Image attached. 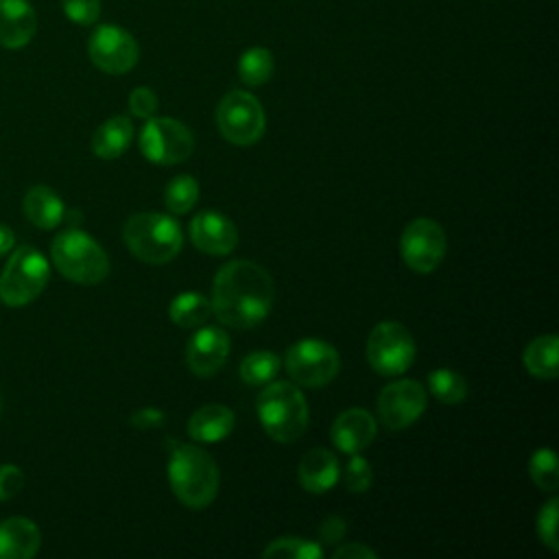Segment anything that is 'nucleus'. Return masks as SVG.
<instances>
[{
	"mask_svg": "<svg viewBox=\"0 0 559 559\" xmlns=\"http://www.w3.org/2000/svg\"><path fill=\"white\" fill-rule=\"evenodd\" d=\"M216 124L221 135L236 146H251L264 135L266 116L260 100L245 92H227L216 107Z\"/></svg>",
	"mask_w": 559,
	"mask_h": 559,
	"instance_id": "0eeeda50",
	"label": "nucleus"
},
{
	"mask_svg": "<svg viewBox=\"0 0 559 559\" xmlns=\"http://www.w3.org/2000/svg\"><path fill=\"white\" fill-rule=\"evenodd\" d=\"M0 411H2V395H0Z\"/></svg>",
	"mask_w": 559,
	"mask_h": 559,
	"instance_id": "ea45409f",
	"label": "nucleus"
},
{
	"mask_svg": "<svg viewBox=\"0 0 559 559\" xmlns=\"http://www.w3.org/2000/svg\"><path fill=\"white\" fill-rule=\"evenodd\" d=\"M24 487V472L17 465H0V500H9Z\"/></svg>",
	"mask_w": 559,
	"mask_h": 559,
	"instance_id": "f704fd0d",
	"label": "nucleus"
},
{
	"mask_svg": "<svg viewBox=\"0 0 559 559\" xmlns=\"http://www.w3.org/2000/svg\"><path fill=\"white\" fill-rule=\"evenodd\" d=\"M557 352H559V338L555 334H544L533 338L526 345L522 354V362L531 376L539 380H552L559 373Z\"/></svg>",
	"mask_w": 559,
	"mask_h": 559,
	"instance_id": "5701e85b",
	"label": "nucleus"
},
{
	"mask_svg": "<svg viewBox=\"0 0 559 559\" xmlns=\"http://www.w3.org/2000/svg\"><path fill=\"white\" fill-rule=\"evenodd\" d=\"M164 419H166V415H164V411H159V408H140V411H135V413L131 415L129 421H131V426L146 430V428H157V426H162Z\"/></svg>",
	"mask_w": 559,
	"mask_h": 559,
	"instance_id": "e433bc0d",
	"label": "nucleus"
},
{
	"mask_svg": "<svg viewBox=\"0 0 559 559\" xmlns=\"http://www.w3.org/2000/svg\"><path fill=\"white\" fill-rule=\"evenodd\" d=\"M334 559H378V552L371 550L369 546L360 544V542H352V544H343L332 552Z\"/></svg>",
	"mask_w": 559,
	"mask_h": 559,
	"instance_id": "4c0bfd02",
	"label": "nucleus"
},
{
	"mask_svg": "<svg viewBox=\"0 0 559 559\" xmlns=\"http://www.w3.org/2000/svg\"><path fill=\"white\" fill-rule=\"evenodd\" d=\"M415 352L413 334L397 321H382L367 336V362L382 376L404 373L413 365Z\"/></svg>",
	"mask_w": 559,
	"mask_h": 559,
	"instance_id": "6e6552de",
	"label": "nucleus"
},
{
	"mask_svg": "<svg viewBox=\"0 0 559 559\" xmlns=\"http://www.w3.org/2000/svg\"><path fill=\"white\" fill-rule=\"evenodd\" d=\"M258 417L273 441L293 443L308 428V404L297 384L271 380L258 395Z\"/></svg>",
	"mask_w": 559,
	"mask_h": 559,
	"instance_id": "7ed1b4c3",
	"label": "nucleus"
},
{
	"mask_svg": "<svg viewBox=\"0 0 559 559\" xmlns=\"http://www.w3.org/2000/svg\"><path fill=\"white\" fill-rule=\"evenodd\" d=\"M227 356H229V336L218 325H203L188 338L186 362H188V369L199 378L214 376L225 365Z\"/></svg>",
	"mask_w": 559,
	"mask_h": 559,
	"instance_id": "4468645a",
	"label": "nucleus"
},
{
	"mask_svg": "<svg viewBox=\"0 0 559 559\" xmlns=\"http://www.w3.org/2000/svg\"><path fill=\"white\" fill-rule=\"evenodd\" d=\"M39 544L41 535L33 520L9 518L0 524V559H31Z\"/></svg>",
	"mask_w": 559,
	"mask_h": 559,
	"instance_id": "6ab92c4d",
	"label": "nucleus"
},
{
	"mask_svg": "<svg viewBox=\"0 0 559 559\" xmlns=\"http://www.w3.org/2000/svg\"><path fill=\"white\" fill-rule=\"evenodd\" d=\"M376 432H378L376 419L365 408L343 411L330 428V437L334 445L345 454L362 452L367 445H371V441L376 439Z\"/></svg>",
	"mask_w": 559,
	"mask_h": 559,
	"instance_id": "dca6fc26",
	"label": "nucleus"
},
{
	"mask_svg": "<svg viewBox=\"0 0 559 559\" xmlns=\"http://www.w3.org/2000/svg\"><path fill=\"white\" fill-rule=\"evenodd\" d=\"M297 476L308 493H325L336 485L341 476L338 461L330 450L312 448L301 456Z\"/></svg>",
	"mask_w": 559,
	"mask_h": 559,
	"instance_id": "a211bd4d",
	"label": "nucleus"
},
{
	"mask_svg": "<svg viewBox=\"0 0 559 559\" xmlns=\"http://www.w3.org/2000/svg\"><path fill=\"white\" fill-rule=\"evenodd\" d=\"M371 463L358 454H352L345 465V485L354 493H365L371 487Z\"/></svg>",
	"mask_w": 559,
	"mask_h": 559,
	"instance_id": "7c9ffc66",
	"label": "nucleus"
},
{
	"mask_svg": "<svg viewBox=\"0 0 559 559\" xmlns=\"http://www.w3.org/2000/svg\"><path fill=\"white\" fill-rule=\"evenodd\" d=\"M168 317L179 328H199L212 317V301L203 293H179L168 306Z\"/></svg>",
	"mask_w": 559,
	"mask_h": 559,
	"instance_id": "b1692460",
	"label": "nucleus"
},
{
	"mask_svg": "<svg viewBox=\"0 0 559 559\" xmlns=\"http://www.w3.org/2000/svg\"><path fill=\"white\" fill-rule=\"evenodd\" d=\"M170 489L188 509H205L218 493V467L214 459L188 443H175L168 459Z\"/></svg>",
	"mask_w": 559,
	"mask_h": 559,
	"instance_id": "f03ea898",
	"label": "nucleus"
},
{
	"mask_svg": "<svg viewBox=\"0 0 559 559\" xmlns=\"http://www.w3.org/2000/svg\"><path fill=\"white\" fill-rule=\"evenodd\" d=\"M133 140V122L127 116H114L105 120L92 135V151L100 159L120 157Z\"/></svg>",
	"mask_w": 559,
	"mask_h": 559,
	"instance_id": "4be33fe9",
	"label": "nucleus"
},
{
	"mask_svg": "<svg viewBox=\"0 0 559 559\" xmlns=\"http://www.w3.org/2000/svg\"><path fill=\"white\" fill-rule=\"evenodd\" d=\"M87 55L98 70L107 74H124L138 63L140 48L129 31L116 24H103L92 33Z\"/></svg>",
	"mask_w": 559,
	"mask_h": 559,
	"instance_id": "f8f14e48",
	"label": "nucleus"
},
{
	"mask_svg": "<svg viewBox=\"0 0 559 559\" xmlns=\"http://www.w3.org/2000/svg\"><path fill=\"white\" fill-rule=\"evenodd\" d=\"M199 183L190 175H177L168 181L164 192V203L175 214H186L197 205Z\"/></svg>",
	"mask_w": 559,
	"mask_h": 559,
	"instance_id": "c85d7f7f",
	"label": "nucleus"
},
{
	"mask_svg": "<svg viewBox=\"0 0 559 559\" xmlns=\"http://www.w3.org/2000/svg\"><path fill=\"white\" fill-rule=\"evenodd\" d=\"M284 365L297 384L325 386L338 373L341 356L321 338H301L286 349Z\"/></svg>",
	"mask_w": 559,
	"mask_h": 559,
	"instance_id": "9d476101",
	"label": "nucleus"
},
{
	"mask_svg": "<svg viewBox=\"0 0 559 559\" xmlns=\"http://www.w3.org/2000/svg\"><path fill=\"white\" fill-rule=\"evenodd\" d=\"M428 395L417 380H395L378 395V419L389 430H402L426 411Z\"/></svg>",
	"mask_w": 559,
	"mask_h": 559,
	"instance_id": "ddd939ff",
	"label": "nucleus"
},
{
	"mask_svg": "<svg viewBox=\"0 0 559 559\" xmlns=\"http://www.w3.org/2000/svg\"><path fill=\"white\" fill-rule=\"evenodd\" d=\"M50 277L46 258L28 245L17 247L0 273V301L17 308L39 297Z\"/></svg>",
	"mask_w": 559,
	"mask_h": 559,
	"instance_id": "423d86ee",
	"label": "nucleus"
},
{
	"mask_svg": "<svg viewBox=\"0 0 559 559\" xmlns=\"http://www.w3.org/2000/svg\"><path fill=\"white\" fill-rule=\"evenodd\" d=\"M528 474H531V480L542 491H555L559 485V467H557L555 450L552 448L535 450L528 461Z\"/></svg>",
	"mask_w": 559,
	"mask_h": 559,
	"instance_id": "c756f323",
	"label": "nucleus"
},
{
	"mask_svg": "<svg viewBox=\"0 0 559 559\" xmlns=\"http://www.w3.org/2000/svg\"><path fill=\"white\" fill-rule=\"evenodd\" d=\"M277 371H280V356L269 349L251 352L240 362V378L251 386L269 384L277 376Z\"/></svg>",
	"mask_w": 559,
	"mask_h": 559,
	"instance_id": "bb28decb",
	"label": "nucleus"
},
{
	"mask_svg": "<svg viewBox=\"0 0 559 559\" xmlns=\"http://www.w3.org/2000/svg\"><path fill=\"white\" fill-rule=\"evenodd\" d=\"M347 524L338 515H328L319 526V537L323 544H338L345 537Z\"/></svg>",
	"mask_w": 559,
	"mask_h": 559,
	"instance_id": "c9c22d12",
	"label": "nucleus"
},
{
	"mask_svg": "<svg viewBox=\"0 0 559 559\" xmlns=\"http://www.w3.org/2000/svg\"><path fill=\"white\" fill-rule=\"evenodd\" d=\"M159 103H157V94L151 87H135L129 94V111L138 118H151L155 116Z\"/></svg>",
	"mask_w": 559,
	"mask_h": 559,
	"instance_id": "72a5a7b5",
	"label": "nucleus"
},
{
	"mask_svg": "<svg viewBox=\"0 0 559 559\" xmlns=\"http://www.w3.org/2000/svg\"><path fill=\"white\" fill-rule=\"evenodd\" d=\"M445 231L432 218L411 221L400 238V253L404 264L415 273L435 271L445 255Z\"/></svg>",
	"mask_w": 559,
	"mask_h": 559,
	"instance_id": "9b49d317",
	"label": "nucleus"
},
{
	"mask_svg": "<svg viewBox=\"0 0 559 559\" xmlns=\"http://www.w3.org/2000/svg\"><path fill=\"white\" fill-rule=\"evenodd\" d=\"M428 391L441 404H461L467 397V380L452 369H435L428 373Z\"/></svg>",
	"mask_w": 559,
	"mask_h": 559,
	"instance_id": "a878e982",
	"label": "nucleus"
},
{
	"mask_svg": "<svg viewBox=\"0 0 559 559\" xmlns=\"http://www.w3.org/2000/svg\"><path fill=\"white\" fill-rule=\"evenodd\" d=\"M122 238L127 249L146 264L170 262L183 245L179 223L159 212L133 214L122 227Z\"/></svg>",
	"mask_w": 559,
	"mask_h": 559,
	"instance_id": "20e7f679",
	"label": "nucleus"
},
{
	"mask_svg": "<svg viewBox=\"0 0 559 559\" xmlns=\"http://www.w3.org/2000/svg\"><path fill=\"white\" fill-rule=\"evenodd\" d=\"M273 70H275L273 55L262 46L245 50L238 59V76L245 85H251V87L266 83L273 76Z\"/></svg>",
	"mask_w": 559,
	"mask_h": 559,
	"instance_id": "393cba45",
	"label": "nucleus"
},
{
	"mask_svg": "<svg viewBox=\"0 0 559 559\" xmlns=\"http://www.w3.org/2000/svg\"><path fill=\"white\" fill-rule=\"evenodd\" d=\"M557 507H559V500L550 498L537 513V537L552 552L559 550V544H557Z\"/></svg>",
	"mask_w": 559,
	"mask_h": 559,
	"instance_id": "2f4dec72",
	"label": "nucleus"
},
{
	"mask_svg": "<svg viewBox=\"0 0 559 559\" xmlns=\"http://www.w3.org/2000/svg\"><path fill=\"white\" fill-rule=\"evenodd\" d=\"M61 9L74 24L90 26L100 15V0H61Z\"/></svg>",
	"mask_w": 559,
	"mask_h": 559,
	"instance_id": "473e14b6",
	"label": "nucleus"
},
{
	"mask_svg": "<svg viewBox=\"0 0 559 559\" xmlns=\"http://www.w3.org/2000/svg\"><path fill=\"white\" fill-rule=\"evenodd\" d=\"M140 151L153 164L173 166L192 155L194 138L183 122L151 116L140 131Z\"/></svg>",
	"mask_w": 559,
	"mask_h": 559,
	"instance_id": "1a4fd4ad",
	"label": "nucleus"
},
{
	"mask_svg": "<svg viewBox=\"0 0 559 559\" xmlns=\"http://www.w3.org/2000/svg\"><path fill=\"white\" fill-rule=\"evenodd\" d=\"M24 216L39 229L57 227L66 216V205L48 186H33L22 199Z\"/></svg>",
	"mask_w": 559,
	"mask_h": 559,
	"instance_id": "412c9836",
	"label": "nucleus"
},
{
	"mask_svg": "<svg viewBox=\"0 0 559 559\" xmlns=\"http://www.w3.org/2000/svg\"><path fill=\"white\" fill-rule=\"evenodd\" d=\"M262 557L269 559H321L323 548L317 542L304 537H277L264 550Z\"/></svg>",
	"mask_w": 559,
	"mask_h": 559,
	"instance_id": "cd10ccee",
	"label": "nucleus"
},
{
	"mask_svg": "<svg viewBox=\"0 0 559 559\" xmlns=\"http://www.w3.org/2000/svg\"><path fill=\"white\" fill-rule=\"evenodd\" d=\"M13 242H15L13 231H11L7 225L0 223V258H2L4 253H9V249H13Z\"/></svg>",
	"mask_w": 559,
	"mask_h": 559,
	"instance_id": "58836bf2",
	"label": "nucleus"
},
{
	"mask_svg": "<svg viewBox=\"0 0 559 559\" xmlns=\"http://www.w3.org/2000/svg\"><path fill=\"white\" fill-rule=\"evenodd\" d=\"M37 31V15L26 0H0V46L24 48Z\"/></svg>",
	"mask_w": 559,
	"mask_h": 559,
	"instance_id": "f3484780",
	"label": "nucleus"
},
{
	"mask_svg": "<svg viewBox=\"0 0 559 559\" xmlns=\"http://www.w3.org/2000/svg\"><path fill=\"white\" fill-rule=\"evenodd\" d=\"M236 415L223 404H205L188 419V435L201 443H218L234 430Z\"/></svg>",
	"mask_w": 559,
	"mask_h": 559,
	"instance_id": "aec40b11",
	"label": "nucleus"
},
{
	"mask_svg": "<svg viewBox=\"0 0 559 559\" xmlns=\"http://www.w3.org/2000/svg\"><path fill=\"white\" fill-rule=\"evenodd\" d=\"M275 284L266 269L253 260H231L223 264L212 286V314L236 330L253 328L273 308Z\"/></svg>",
	"mask_w": 559,
	"mask_h": 559,
	"instance_id": "f257e3e1",
	"label": "nucleus"
},
{
	"mask_svg": "<svg viewBox=\"0 0 559 559\" xmlns=\"http://www.w3.org/2000/svg\"><path fill=\"white\" fill-rule=\"evenodd\" d=\"M192 245L210 255H227L238 245V229L234 221L216 210H203L190 221Z\"/></svg>",
	"mask_w": 559,
	"mask_h": 559,
	"instance_id": "2eb2a0df",
	"label": "nucleus"
},
{
	"mask_svg": "<svg viewBox=\"0 0 559 559\" xmlns=\"http://www.w3.org/2000/svg\"><path fill=\"white\" fill-rule=\"evenodd\" d=\"M57 271L76 284L94 286L109 275V258L105 249L85 231L70 227L55 236L50 247Z\"/></svg>",
	"mask_w": 559,
	"mask_h": 559,
	"instance_id": "39448f33",
	"label": "nucleus"
}]
</instances>
